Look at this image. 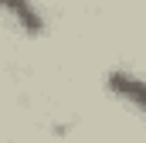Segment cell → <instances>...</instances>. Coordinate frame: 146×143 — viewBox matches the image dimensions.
<instances>
[{
  "label": "cell",
  "mask_w": 146,
  "mask_h": 143,
  "mask_svg": "<svg viewBox=\"0 0 146 143\" xmlns=\"http://www.w3.org/2000/svg\"><path fill=\"white\" fill-rule=\"evenodd\" d=\"M0 14L10 17L24 34H31V37L44 31V17L34 7V0H0Z\"/></svg>",
  "instance_id": "2"
},
{
  "label": "cell",
  "mask_w": 146,
  "mask_h": 143,
  "mask_svg": "<svg viewBox=\"0 0 146 143\" xmlns=\"http://www.w3.org/2000/svg\"><path fill=\"white\" fill-rule=\"evenodd\" d=\"M106 85L115 99H122L126 106H133L139 116H146V78L133 75V72H122V68H112L106 75Z\"/></svg>",
  "instance_id": "1"
}]
</instances>
